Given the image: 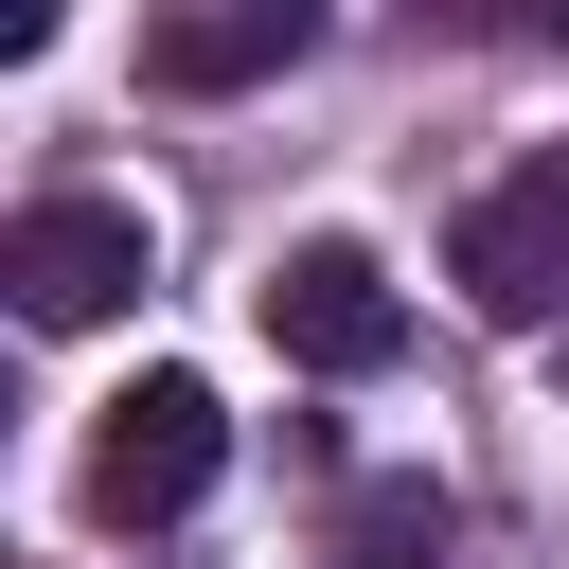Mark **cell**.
<instances>
[{
	"label": "cell",
	"mask_w": 569,
	"mask_h": 569,
	"mask_svg": "<svg viewBox=\"0 0 569 569\" xmlns=\"http://www.w3.org/2000/svg\"><path fill=\"white\" fill-rule=\"evenodd\" d=\"M213 462H231L213 373H142V391H107V409H89V516H107V533L196 516V498H213Z\"/></svg>",
	"instance_id": "cell-1"
},
{
	"label": "cell",
	"mask_w": 569,
	"mask_h": 569,
	"mask_svg": "<svg viewBox=\"0 0 569 569\" xmlns=\"http://www.w3.org/2000/svg\"><path fill=\"white\" fill-rule=\"evenodd\" d=\"M445 267H462L480 320H551V302H569V142L516 160V178H480L462 231H445Z\"/></svg>",
	"instance_id": "cell-2"
},
{
	"label": "cell",
	"mask_w": 569,
	"mask_h": 569,
	"mask_svg": "<svg viewBox=\"0 0 569 569\" xmlns=\"http://www.w3.org/2000/svg\"><path fill=\"white\" fill-rule=\"evenodd\" d=\"M267 338H284L302 373H391V356H409V302H391V267H373L356 231H302V249L267 267Z\"/></svg>",
	"instance_id": "cell-3"
},
{
	"label": "cell",
	"mask_w": 569,
	"mask_h": 569,
	"mask_svg": "<svg viewBox=\"0 0 569 569\" xmlns=\"http://www.w3.org/2000/svg\"><path fill=\"white\" fill-rule=\"evenodd\" d=\"M0 284H18V320H107V302H142V213L124 196H36L0 231Z\"/></svg>",
	"instance_id": "cell-4"
},
{
	"label": "cell",
	"mask_w": 569,
	"mask_h": 569,
	"mask_svg": "<svg viewBox=\"0 0 569 569\" xmlns=\"http://www.w3.org/2000/svg\"><path fill=\"white\" fill-rule=\"evenodd\" d=\"M284 53H320V0H160L142 18V71L160 89H267Z\"/></svg>",
	"instance_id": "cell-5"
},
{
	"label": "cell",
	"mask_w": 569,
	"mask_h": 569,
	"mask_svg": "<svg viewBox=\"0 0 569 569\" xmlns=\"http://www.w3.org/2000/svg\"><path fill=\"white\" fill-rule=\"evenodd\" d=\"M53 18H71V0H0V53H53Z\"/></svg>",
	"instance_id": "cell-6"
},
{
	"label": "cell",
	"mask_w": 569,
	"mask_h": 569,
	"mask_svg": "<svg viewBox=\"0 0 569 569\" xmlns=\"http://www.w3.org/2000/svg\"><path fill=\"white\" fill-rule=\"evenodd\" d=\"M551 36H569V0H551Z\"/></svg>",
	"instance_id": "cell-7"
}]
</instances>
